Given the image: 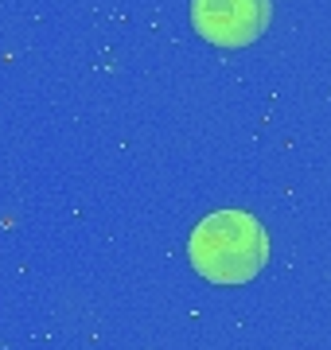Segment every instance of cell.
<instances>
[{
	"label": "cell",
	"instance_id": "1",
	"mask_svg": "<svg viewBox=\"0 0 331 350\" xmlns=\"http://www.w3.org/2000/svg\"><path fill=\"white\" fill-rule=\"evenodd\" d=\"M187 261L211 284H246L269 261V238L246 211H215L191 230Z\"/></svg>",
	"mask_w": 331,
	"mask_h": 350
},
{
	"label": "cell",
	"instance_id": "2",
	"mask_svg": "<svg viewBox=\"0 0 331 350\" xmlns=\"http://www.w3.org/2000/svg\"><path fill=\"white\" fill-rule=\"evenodd\" d=\"M191 24L215 47H246L269 27V0H191Z\"/></svg>",
	"mask_w": 331,
	"mask_h": 350
}]
</instances>
